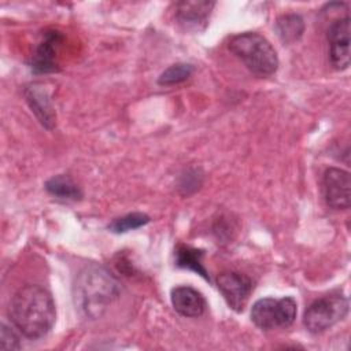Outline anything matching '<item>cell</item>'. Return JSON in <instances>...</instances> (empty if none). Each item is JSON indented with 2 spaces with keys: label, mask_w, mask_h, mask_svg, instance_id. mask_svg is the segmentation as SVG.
<instances>
[{
  "label": "cell",
  "mask_w": 351,
  "mask_h": 351,
  "mask_svg": "<svg viewBox=\"0 0 351 351\" xmlns=\"http://www.w3.org/2000/svg\"><path fill=\"white\" fill-rule=\"evenodd\" d=\"M55 317L52 295L40 285H25L11 299V322L27 339L44 337L51 330Z\"/></svg>",
  "instance_id": "6da1fadb"
},
{
  "label": "cell",
  "mask_w": 351,
  "mask_h": 351,
  "mask_svg": "<svg viewBox=\"0 0 351 351\" xmlns=\"http://www.w3.org/2000/svg\"><path fill=\"white\" fill-rule=\"evenodd\" d=\"M75 307L86 317L95 319L104 314L121 292L115 277L100 266H88L80 271L74 287Z\"/></svg>",
  "instance_id": "7a4b0ae2"
},
{
  "label": "cell",
  "mask_w": 351,
  "mask_h": 351,
  "mask_svg": "<svg viewBox=\"0 0 351 351\" xmlns=\"http://www.w3.org/2000/svg\"><path fill=\"white\" fill-rule=\"evenodd\" d=\"M228 47L255 75H271L278 67V56L274 47L259 33L245 32L236 34L230 37Z\"/></svg>",
  "instance_id": "3957f363"
},
{
  "label": "cell",
  "mask_w": 351,
  "mask_h": 351,
  "mask_svg": "<svg viewBox=\"0 0 351 351\" xmlns=\"http://www.w3.org/2000/svg\"><path fill=\"white\" fill-rule=\"evenodd\" d=\"M348 313V299L340 293H330L314 300L304 311L303 324L311 333H321Z\"/></svg>",
  "instance_id": "277c9868"
},
{
  "label": "cell",
  "mask_w": 351,
  "mask_h": 351,
  "mask_svg": "<svg viewBox=\"0 0 351 351\" xmlns=\"http://www.w3.org/2000/svg\"><path fill=\"white\" fill-rule=\"evenodd\" d=\"M296 311V302L289 296L281 299L263 298L254 303L251 319L258 328L265 330L287 328L295 321Z\"/></svg>",
  "instance_id": "5b68a950"
},
{
  "label": "cell",
  "mask_w": 351,
  "mask_h": 351,
  "mask_svg": "<svg viewBox=\"0 0 351 351\" xmlns=\"http://www.w3.org/2000/svg\"><path fill=\"white\" fill-rule=\"evenodd\" d=\"M322 191L325 202L329 207L335 210L348 208L351 196L350 173L343 169L329 167L324 173Z\"/></svg>",
  "instance_id": "8992f818"
},
{
  "label": "cell",
  "mask_w": 351,
  "mask_h": 351,
  "mask_svg": "<svg viewBox=\"0 0 351 351\" xmlns=\"http://www.w3.org/2000/svg\"><path fill=\"white\" fill-rule=\"evenodd\" d=\"M217 285L228 306L234 311H241L254 288L248 276L237 271H223L218 276Z\"/></svg>",
  "instance_id": "52a82bcc"
},
{
  "label": "cell",
  "mask_w": 351,
  "mask_h": 351,
  "mask_svg": "<svg viewBox=\"0 0 351 351\" xmlns=\"http://www.w3.org/2000/svg\"><path fill=\"white\" fill-rule=\"evenodd\" d=\"M329 58L336 70L350 66V16L339 18L328 29Z\"/></svg>",
  "instance_id": "ba28073f"
},
{
  "label": "cell",
  "mask_w": 351,
  "mask_h": 351,
  "mask_svg": "<svg viewBox=\"0 0 351 351\" xmlns=\"http://www.w3.org/2000/svg\"><path fill=\"white\" fill-rule=\"evenodd\" d=\"M214 1H181L176 5V19L186 30H203L214 8Z\"/></svg>",
  "instance_id": "9c48e42d"
},
{
  "label": "cell",
  "mask_w": 351,
  "mask_h": 351,
  "mask_svg": "<svg viewBox=\"0 0 351 351\" xmlns=\"http://www.w3.org/2000/svg\"><path fill=\"white\" fill-rule=\"evenodd\" d=\"M25 97L40 123L52 129L55 123V111L45 86L38 82L27 85L25 88Z\"/></svg>",
  "instance_id": "30bf717a"
},
{
  "label": "cell",
  "mask_w": 351,
  "mask_h": 351,
  "mask_svg": "<svg viewBox=\"0 0 351 351\" xmlns=\"http://www.w3.org/2000/svg\"><path fill=\"white\" fill-rule=\"evenodd\" d=\"M171 304L184 317H200L206 310V299L192 287L181 285L171 289Z\"/></svg>",
  "instance_id": "8fae6325"
},
{
  "label": "cell",
  "mask_w": 351,
  "mask_h": 351,
  "mask_svg": "<svg viewBox=\"0 0 351 351\" xmlns=\"http://www.w3.org/2000/svg\"><path fill=\"white\" fill-rule=\"evenodd\" d=\"M59 40H60V36L58 32L45 33L44 40L37 47L36 53L33 56V62H32V69L36 73H51L56 70L55 53H56V45Z\"/></svg>",
  "instance_id": "7c38bea8"
},
{
  "label": "cell",
  "mask_w": 351,
  "mask_h": 351,
  "mask_svg": "<svg viewBox=\"0 0 351 351\" xmlns=\"http://www.w3.org/2000/svg\"><path fill=\"white\" fill-rule=\"evenodd\" d=\"M45 189L48 191V193L58 199L77 200L81 197V191L78 185L73 181L71 177L66 174H58L51 177L45 182Z\"/></svg>",
  "instance_id": "4fadbf2b"
},
{
  "label": "cell",
  "mask_w": 351,
  "mask_h": 351,
  "mask_svg": "<svg viewBox=\"0 0 351 351\" xmlns=\"http://www.w3.org/2000/svg\"><path fill=\"white\" fill-rule=\"evenodd\" d=\"M276 29L281 41L285 44H291L302 37L304 30V23L300 15L285 14L277 19Z\"/></svg>",
  "instance_id": "5bb4252c"
},
{
  "label": "cell",
  "mask_w": 351,
  "mask_h": 351,
  "mask_svg": "<svg viewBox=\"0 0 351 351\" xmlns=\"http://www.w3.org/2000/svg\"><path fill=\"white\" fill-rule=\"evenodd\" d=\"M202 256H203V251L191 248L186 245H180L176 251V263L177 266L193 270L197 274L203 276L206 280H208L207 271L202 263Z\"/></svg>",
  "instance_id": "9a60e30c"
},
{
  "label": "cell",
  "mask_w": 351,
  "mask_h": 351,
  "mask_svg": "<svg viewBox=\"0 0 351 351\" xmlns=\"http://www.w3.org/2000/svg\"><path fill=\"white\" fill-rule=\"evenodd\" d=\"M193 73V66L189 63H176L167 67L158 78L159 85H176L182 81H186Z\"/></svg>",
  "instance_id": "2e32d148"
},
{
  "label": "cell",
  "mask_w": 351,
  "mask_h": 351,
  "mask_svg": "<svg viewBox=\"0 0 351 351\" xmlns=\"http://www.w3.org/2000/svg\"><path fill=\"white\" fill-rule=\"evenodd\" d=\"M149 222V217L143 213H130L123 217L115 218L110 225L108 229L114 233H125L133 229H138Z\"/></svg>",
  "instance_id": "e0dca14e"
},
{
  "label": "cell",
  "mask_w": 351,
  "mask_h": 351,
  "mask_svg": "<svg viewBox=\"0 0 351 351\" xmlns=\"http://www.w3.org/2000/svg\"><path fill=\"white\" fill-rule=\"evenodd\" d=\"M0 348L1 350H19V339L16 333L14 332L12 328L7 326L5 324L1 325V332H0Z\"/></svg>",
  "instance_id": "ac0fdd59"
}]
</instances>
